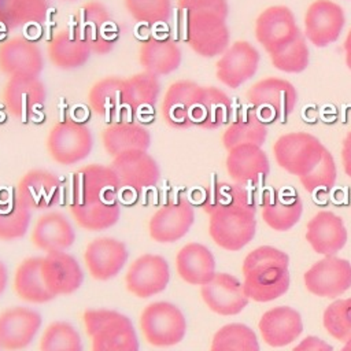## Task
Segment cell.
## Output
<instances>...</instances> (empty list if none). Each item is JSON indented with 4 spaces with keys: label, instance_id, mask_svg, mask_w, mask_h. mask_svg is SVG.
Here are the masks:
<instances>
[{
    "label": "cell",
    "instance_id": "49",
    "mask_svg": "<svg viewBox=\"0 0 351 351\" xmlns=\"http://www.w3.org/2000/svg\"><path fill=\"white\" fill-rule=\"evenodd\" d=\"M336 163L329 152V149H324L322 158L319 163L306 176L299 177L302 185L307 192H329L336 182Z\"/></svg>",
    "mask_w": 351,
    "mask_h": 351
},
{
    "label": "cell",
    "instance_id": "27",
    "mask_svg": "<svg viewBox=\"0 0 351 351\" xmlns=\"http://www.w3.org/2000/svg\"><path fill=\"white\" fill-rule=\"evenodd\" d=\"M199 90L200 85L191 80H178L167 88L162 100V117L169 126L174 129L193 126L192 114Z\"/></svg>",
    "mask_w": 351,
    "mask_h": 351
},
{
    "label": "cell",
    "instance_id": "40",
    "mask_svg": "<svg viewBox=\"0 0 351 351\" xmlns=\"http://www.w3.org/2000/svg\"><path fill=\"white\" fill-rule=\"evenodd\" d=\"M266 137V123L255 112L250 111L226 128L222 134V144L228 151L241 144H254L262 147Z\"/></svg>",
    "mask_w": 351,
    "mask_h": 351
},
{
    "label": "cell",
    "instance_id": "37",
    "mask_svg": "<svg viewBox=\"0 0 351 351\" xmlns=\"http://www.w3.org/2000/svg\"><path fill=\"white\" fill-rule=\"evenodd\" d=\"M89 107L104 119H112L125 104V78L104 77L95 82L88 92Z\"/></svg>",
    "mask_w": 351,
    "mask_h": 351
},
{
    "label": "cell",
    "instance_id": "38",
    "mask_svg": "<svg viewBox=\"0 0 351 351\" xmlns=\"http://www.w3.org/2000/svg\"><path fill=\"white\" fill-rule=\"evenodd\" d=\"M48 14V0H0V26L19 29L38 25Z\"/></svg>",
    "mask_w": 351,
    "mask_h": 351
},
{
    "label": "cell",
    "instance_id": "42",
    "mask_svg": "<svg viewBox=\"0 0 351 351\" xmlns=\"http://www.w3.org/2000/svg\"><path fill=\"white\" fill-rule=\"evenodd\" d=\"M32 211L16 196L0 200V240L12 241L22 239L30 226Z\"/></svg>",
    "mask_w": 351,
    "mask_h": 351
},
{
    "label": "cell",
    "instance_id": "54",
    "mask_svg": "<svg viewBox=\"0 0 351 351\" xmlns=\"http://www.w3.org/2000/svg\"><path fill=\"white\" fill-rule=\"evenodd\" d=\"M7 284H8V269H7L5 263L0 259V296L5 291Z\"/></svg>",
    "mask_w": 351,
    "mask_h": 351
},
{
    "label": "cell",
    "instance_id": "52",
    "mask_svg": "<svg viewBox=\"0 0 351 351\" xmlns=\"http://www.w3.org/2000/svg\"><path fill=\"white\" fill-rule=\"evenodd\" d=\"M341 163L344 173L351 178V130L346 134L341 144Z\"/></svg>",
    "mask_w": 351,
    "mask_h": 351
},
{
    "label": "cell",
    "instance_id": "21",
    "mask_svg": "<svg viewBox=\"0 0 351 351\" xmlns=\"http://www.w3.org/2000/svg\"><path fill=\"white\" fill-rule=\"evenodd\" d=\"M110 166L115 171L121 186L133 191H143L154 186L160 178V167L158 162L148 154V151L143 149L123 152L112 158Z\"/></svg>",
    "mask_w": 351,
    "mask_h": 351
},
{
    "label": "cell",
    "instance_id": "2",
    "mask_svg": "<svg viewBox=\"0 0 351 351\" xmlns=\"http://www.w3.org/2000/svg\"><path fill=\"white\" fill-rule=\"evenodd\" d=\"M90 337V351H138L140 341L132 319L112 308H88L82 314Z\"/></svg>",
    "mask_w": 351,
    "mask_h": 351
},
{
    "label": "cell",
    "instance_id": "10",
    "mask_svg": "<svg viewBox=\"0 0 351 351\" xmlns=\"http://www.w3.org/2000/svg\"><path fill=\"white\" fill-rule=\"evenodd\" d=\"M255 38L270 55H274L292 44L303 33L300 32L292 10L287 5L265 8L255 21Z\"/></svg>",
    "mask_w": 351,
    "mask_h": 351
},
{
    "label": "cell",
    "instance_id": "41",
    "mask_svg": "<svg viewBox=\"0 0 351 351\" xmlns=\"http://www.w3.org/2000/svg\"><path fill=\"white\" fill-rule=\"evenodd\" d=\"M159 78L151 73L141 71L125 78V104L128 110L138 111L152 107L159 97Z\"/></svg>",
    "mask_w": 351,
    "mask_h": 351
},
{
    "label": "cell",
    "instance_id": "25",
    "mask_svg": "<svg viewBox=\"0 0 351 351\" xmlns=\"http://www.w3.org/2000/svg\"><path fill=\"white\" fill-rule=\"evenodd\" d=\"M226 171L237 184H256L270 173V163L266 152L254 144L236 145L228 151Z\"/></svg>",
    "mask_w": 351,
    "mask_h": 351
},
{
    "label": "cell",
    "instance_id": "19",
    "mask_svg": "<svg viewBox=\"0 0 351 351\" xmlns=\"http://www.w3.org/2000/svg\"><path fill=\"white\" fill-rule=\"evenodd\" d=\"M45 97V86L38 77H11L3 90L8 112L23 123L44 107Z\"/></svg>",
    "mask_w": 351,
    "mask_h": 351
},
{
    "label": "cell",
    "instance_id": "31",
    "mask_svg": "<svg viewBox=\"0 0 351 351\" xmlns=\"http://www.w3.org/2000/svg\"><path fill=\"white\" fill-rule=\"evenodd\" d=\"M138 60L144 71L159 77L176 71L182 62V53L171 38L149 37L140 47Z\"/></svg>",
    "mask_w": 351,
    "mask_h": 351
},
{
    "label": "cell",
    "instance_id": "1",
    "mask_svg": "<svg viewBox=\"0 0 351 351\" xmlns=\"http://www.w3.org/2000/svg\"><path fill=\"white\" fill-rule=\"evenodd\" d=\"M289 256L271 245L252 250L243 262L244 292L255 302H270L289 288Z\"/></svg>",
    "mask_w": 351,
    "mask_h": 351
},
{
    "label": "cell",
    "instance_id": "36",
    "mask_svg": "<svg viewBox=\"0 0 351 351\" xmlns=\"http://www.w3.org/2000/svg\"><path fill=\"white\" fill-rule=\"evenodd\" d=\"M41 261L43 256H29L25 258L15 269L14 273V291L19 299L41 304L47 303L55 296L47 289L43 274H41Z\"/></svg>",
    "mask_w": 351,
    "mask_h": 351
},
{
    "label": "cell",
    "instance_id": "57",
    "mask_svg": "<svg viewBox=\"0 0 351 351\" xmlns=\"http://www.w3.org/2000/svg\"><path fill=\"white\" fill-rule=\"evenodd\" d=\"M0 351H1V348H0Z\"/></svg>",
    "mask_w": 351,
    "mask_h": 351
},
{
    "label": "cell",
    "instance_id": "53",
    "mask_svg": "<svg viewBox=\"0 0 351 351\" xmlns=\"http://www.w3.org/2000/svg\"><path fill=\"white\" fill-rule=\"evenodd\" d=\"M344 48V59H346V66L348 67V70H351V29L347 33V37L344 40L343 44Z\"/></svg>",
    "mask_w": 351,
    "mask_h": 351
},
{
    "label": "cell",
    "instance_id": "56",
    "mask_svg": "<svg viewBox=\"0 0 351 351\" xmlns=\"http://www.w3.org/2000/svg\"><path fill=\"white\" fill-rule=\"evenodd\" d=\"M350 303H351V298H350Z\"/></svg>",
    "mask_w": 351,
    "mask_h": 351
},
{
    "label": "cell",
    "instance_id": "15",
    "mask_svg": "<svg viewBox=\"0 0 351 351\" xmlns=\"http://www.w3.org/2000/svg\"><path fill=\"white\" fill-rule=\"evenodd\" d=\"M259 59V52L251 43L245 40L234 41L217 60L215 75L225 86L237 89L255 75Z\"/></svg>",
    "mask_w": 351,
    "mask_h": 351
},
{
    "label": "cell",
    "instance_id": "29",
    "mask_svg": "<svg viewBox=\"0 0 351 351\" xmlns=\"http://www.w3.org/2000/svg\"><path fill=\"white\" fill-rule=\"evenodd\" d=\"M259 330L266 344L284 347L296 340L303 332L300 314L288 306H277L263 313Z\"/></svg>",
    "mask_w": 351,
    "mask_h": 351
},
{
    "label": "cell",
    "instance_id": "30",
    "mask_svg": "<svg viewBox=\"0 0 351 351\" xmlns=\"http://www.w3.org/2000/svg\"><path fill=\"white\" fill-rule=\"evenodd\" d=\"M176 269L181 280L202 287L215 276V258L208 247L192 241L177 252Z\"/></svg>",
    "mask_w": 351,
    "mask_h": 351
},
{
    "label": "cell",
    "instance_id": "44",
    "mask_svg": "<svg viewBox=\"0 0 351 351\" xmlns=\"http://www.w3.org/2000/svg\"><path fill=\"white\" fill-rule=\"evenodd\" d=\"M38 351H84L80 332L67 321H53L43 332Z\"/></svg>",
    "mask_w": 351,
    "mask_h": 351
},
{
    "label": "cell",
    "instance_id": "6",
    "mask_svg": "<svg viewBox=\"0 0 351 351\" xmlns=\"http://www.w3.org/2000/svg\"><path fill=\"white\" fill-rule=\"evenodd\" d=\"M325 145L307 132H291L280 136L273 154L277 165L289 174L303 177L321 160Z\"/></svg>",
    "mask_w": 351,
    "mask_h": 351
},
{
    "label": "cell",
    "instance_id": "11",
    "mask_svg": "<svg viewBox=\"0 0 351 351\" xmlns=\"http://www.w3.org/2000/svg\"><path fill=\"white\" fill-rule=\"evenodd\" d=\"M170 265L158 254H143L137 256L126 270V289L140 298L148 299L163 292L170 282Z\"/></svg>",
    "mask_w": 351,
    "mask_h": 351
},
{
    "label": "cell",
    "instance_id": "12",
    "mask_svg": "<svg viewBox=\"0 0 351 351\" xmlns=\"http://www.w3.org/2000/svg\"><path fill=\"white\" fill-rule=\"evenodd\" d=\"M303 23L306 40L318 48H324L337 41L346 16L340 4L332 0H315L307 7Z\"/></svg>",
    "mask_w": 351,
    "mask_h": 351
},
{
    "label": "cell",
    "instance_id": "8",
    "mask_svg": "<svg viewBox=\"0 0 351 351\" xmlns=\"http://www.w3.org/2000/svg\"><path fill=\"white\" fill-rule=\"evenodd\" d=\"M93 148L90 129L78 121L64 119L52 126L47 137L51 158L63 166H71L89 156Z\"/></svg>",
    "mask_w": 351,
    "mask_h": 351
},
{
    "label": "cell",
    "instance_id": "9",
    "mask_svg": "<svg viewBox=\"0 0 351 351\" xmlns=\"http://www.w3.org/2000/svg\"><path fill=\"white\" fill-rule=\"evenodd\" d=\"M185 40L193 52L203 58L222 55L230 43L226 19L214 12L185 15Z\"/></svg>",
    "mask_w": 351,
    "mask_h": 351
},
{
    "label": "cell",
    "instance_id": "55",
    "mask_svg": "<svg viewBox=\"0 0 351 351\" xmlns=\"http://www.w3.org/2000/svg\"><path fill=\"white\" fill-rule=\"evenodd\" d=\"M340 351H351V337H350V339L346 341L344 347H343Z\"/></svg>",
    "mask_w": 351,
    "mask_h": 351
},
{
    "label": "cell",
    "instance_id": "45",
    "mask_svg": "<svg viewBox=\"0 0 351 351\" xmlns=\"http://www.w3.org/2000/svg\"><path fill=\"white\" fill-rule=\"evenodd\" d=\"M254 203L248 189L243 184H229V182H215L211 185L203 200V210L210 214L217 208L234 206V204H248Z\"/></svg>",
    "mask_w": 351,
    "mask_h": 351
},
{
    "label": "cell",
    "instance_id": "28",
    "mask_svg": "<svg viewBox=\"0 0 351 351\" xmlns=\"http://www.w3.org/2000/svg\"><path fill=\"white\" fill-rule=\"evenodd\" d=\"M306 239L315 252L335 255L347 241V229L341 217L332 211H319L307 222Z\"/></svg>",
    "mask_w": 351,
    "mask_h": 351
},
{
    "label": "cell",
    "instance_id": "24",
    "mask_svg": "<svg viewBox=\"0 0 351 351\" xmlns=\"http://www.w3.org/2000/svg\"><path fill=\"white\" fill-rule=\"evenodd\" d=\"M44 69L41 49L30 40L18 36L0 45V70L11 77H38Z\"/></svg>",
    "mask_w": 351,
    "mask_h": 351
},
{
    "label": "cell",
    "instance_id": "32",
    "mask_svg": "<svg viewBox=\"0 0 351 351\" xmlns=\"http://www.w3.org/2000/svg\"><path fill=\"white\" fill-rule=\"evenodd\" d=\"M232 103L229 96L215 86H200L192 123L203 129H218L230 118Z\"/></svg>",
    "mask_w": 351,
    "mask_h": 351
},
{
    "label": "cell",
    "instance_id": "48",
    "mask_svg": "<svg viewBox=\"0 0 351 351\" xmlns=\"http://www.w3.org/2000/svg\"><path fill=\"white\" fill-rule=\"evenodd\" d=\"M322 322L330 336L340 341H347L351 337L350 299H340L330 303L324 311Z\"/></svg>",
    "mask_w": 351,
    "mask_h": 351
},
{
    "label": "cell",
    "instance_id": "35",
    "mask_svg": "<svg viewBox=\"0 0 351 351\" xmlns=\"http://www.w3.org/2000/svg\"><path fill=\"white\" fill-rule=\"evenodd\" d=\"M303 203L298 193L273 191L262 204V218L274 230L285 232L296 225L302 217Z\"/></svg>",
    "mask_w": 351,
    "mask_h": 351
},
{
    "label": "cell",
    "instance_id": "23",
    "mask_svg": "<svg viewBox=\"0 0 351 351\" xmlns=\"http://www.w3.org/2000/svg\"><path fill=\"white\" fill-rule=\"evenodd\" d=\"M200 295L207 307L219 315H236L248 304L243 282L229 273H215L202 285Z\"/></svg>",
    "mask_w": 351,
    "mask_h": 351
},
{
    "label": "cell",
    "instance_id": "13",
    "mask_svg": "<svg viewBox=\"0 0 351 351\" xmlns=\"http://www.w3.org/2000/svg\"><path fill=\"white\" fill-rule=\"evenodd\" d=\"M247 101L265 115L287 119L298 103L296 88L287 80L278 77H266L255 82L245 93Z\"/></svg>",
    "mask_w": 351,
    "mask_h": 351
},
{
    "label": "cell",
    "instance_id": "26",
    "mask_svg": "<svg viewBox=\"0 0 351 351\" xmlns=\"http://www.w3.org/2000/svg\"><path fill=\"white\" fill-rule=\"evenodd\" d=\"M75 241V230L71 221L60 211H49L43 214L34 223L32 230L33 245L48 252L66 251Z\"/></svg>",
    "mask_w": 351,
    "mask_h": 351
},
{
    "label": "cell",
    "instance_id": "43",
    "mask_svg": "<svg viewBox=\"0 0 351 351\" xmlns=\"http://www.w3.org/2000/svg\"><path fill=\"white\" fill-rule=\"evenodd\" d=\"M210 351H259V343L250 326L233 322L214 333Z\"/></svg>",
    "mask_w": 351,
    "mask_h": 351
},
{
    "label": "cell",
    "instance_id": "39",
    "mask_svg": "<svg viewBox=\"0 0 351 351\" xmlns=\"http://www.w3.org/2000/svg\"><path fill=\"white\" fill-rule=\"evenodd\" d=\"M70 213L80 228L90 232H100L110 229L119 221L121 206L118 202L70 204Z\"/></svg>",
    "mask_w": 351,
    "mask_h": 351
},
{
    "label": "cell",
    "instance_id": "18",
    "mask_svg": "<svg viewBox=\"0 0 351 351\" xmlns=\"http://www.w3.org/2000/svg\"><path fill=\"white\" fill-rule=\"evenodd\" d=\"M193 222L195 208L182 199L158 208L148 221V233L156 243H176L189 232Z\"/></svg>",
    "mask_w": 351,
    "mask_h": 351
},
{
    "label": "cell",
    "instance_id": "17",
    "mask_svg": "<svg viewBox=\"0 0 351 351\" xmlns=\"http://www.w3.org/2000/svg\"><path fill=\"white\" fill-rule=\"evenodd\" d=\"M129 258L128 247L115 237H96L88 243L84 252L85 266L92 278L107 281L125 267Z\"/></svg>",
    "mask_w": 351,
    "mask_h": 351
},
{
    "label": "cell",
    "instance_id": "51",
    "mask_svg": "<svg viewBox=\"0 0 351 351\" xmlns=\"http://www.w3.org/2000/svg\"><path fill=\"white\" fill-rule=\"evenodd\" d=\"M292 351H333V348L317 336H307Z\"/></svg>",
    "mask_w": 351,
    "mask_h": 351
},
{
    "label": "cell",
    "instance_id": "4",
    "mask_svg": "<svg viewBox=\"0 0 351 351\" xmlns=\"http://www.w3.org/2000/svg\"><path fill=\"white\" fill-rule=\"evenodd\" d=\"M140 329L151 346L173 347L185 337L186 319L178 306L166 300H158L143 308Z\"/></svg>",
    "mask_w": 351,
    "mask_h": 351
},
{
    "label": "cell",
    "instance_id": "3",
    "mask_svg": "<svg viewBox=\"0 0 351 351\" xmlns=\"http://www.w3.org/2000/svg\"><path fill=\"white\" fill-rule=\"evenodd\" d=\"M255 203L221 207L210 213L208 233L223 250L239 251L255 236Z\"/></svg>",
    "mask_w": 351,
    "mask_h": 351
},
{
    "label": "cell",
    "instance_id": "16",
    "mask_svg": "<svg viewBox=\"0 0 351 351\" xmlns=\"http://www.w3.org/2000/svg\"><path fill=\"white\" fill-rule=\"evenodd\" d=\"M306 288L322 298H337L351 287V263L335 255H326L304 273Z\"/></svg>",
    "mask_w": 351,
    "mask_h": 351
},
{
    "label": "cell",
    "instance_id": "46",
    "mask_svg": "<svg viewBox=\"0 0 351 351\" xmlns=\"http://www.w3.org/2000/svg\"><path fill=\"white\" fill-rule=\"evenodd\" d=\"M270 62L274 69L282 73L296 74L304 71L310 62V51L306 37L302 34L282 51L270 55Z\"/></svg>",
    "mask_w": 351,
    "mask_h": 351
},
{
    "label": "cell",
    "instance_id": "47",
    "mask_svg": "<svg viewBox=\"0 0 351 351\" xmlns=\"http://www.w3.org/2000/svg\"><path fill=\"white\" fill-rule=\"evenodd\" d=\"M128 12L140 23H166L173 12L171 0H123Z\"/></svg>",
    "mask_w": 351,
    "mask_h": 351
},
{
    "label": "cell",
    "instance_id": "14",
    "mask_svg": "<svg viewBox=\"0 0 351 351\" xmlns=\"http://www.w3.org/2000/svg\"><path fill=\"white\" fill-rule=\"evenodd\" d=\"M43 325L41 314L26 306H12L0 313V348L21 351L30 346Z\"/></svg>",
    "mask_w": 351,
    "mask_h": 351
},
{
    "label": "cell",
    "instance_id": "22",
    "mask_svg": "<svg viewBox=\"0 0 351 351\" xmlns=\"http://www.w3.org/2000/svg\"><path fill=\"white\" fill-rule=\"evenodd\" d=\"M60 186V180L55 173L32 169L19 180L15 196L30 211L48 210L59 203Z\"/></svg>",
    "mask_w": 351,
    "mask_h": 351
},
{
    "label": "cell",
    "instance_id": "34",
    "mask_svg": "<svg viewBox=\"0 0 351 351\" xmlns=\"http://www.w3.org/2000/svg\"><path fill=\"white\" fill-rule=\"evenodd\" d=\"M90 55L89 45L73 29H62L52 37L48 45L49 60L60 70L80 69L88 62Z\"/></svg>",
    "mask_w": 351,
    "mask_h": 351
},
{
    "label": "cell",
    "instance_id": "5",
    "mask_svg": "<svg viewBox=\"0 0 351 351\" xmlns=\"http://www.w3.org/2000/svg\"><path fill=\"white\" fill-rule=\"evenodd\" d=\"M71 29L96 55L111 52L119 38L118 25L111 18L107 7L96 0L78 8Z\"/></svg>",
    "mask_w": 351,
    "mask_h": 351
},
{
    "label": "cell",
    "instance_id": "7",
    "mask_svg": "<svg viewBox=\"0 0 351 351\" xmlns=\"http://www.w3.org/2000/svg\"><path fill=\"white\" fill-rule=\"evenodd\" d=\"M121 182L111 166L86 165L73 173L71 204L118 202Z\"/></svg>",
    "mask_w": 351,
    "mask_h": 351
},
{
    "label": "cell",
    "instance_id": "33",
    "mask_svg": "<svg viewBox=\"0 0 351 351\" xmlns=\"http://www.w3.org/2000/svg\"><path fill=\"white\" fill-rule=\"evenodd\" d=\"M101 143L112 158L134 149L148 151L151 134L147 128L136 122L119 121L108 125L101 133Z\"/></svg>",
    "mask_w": 351,
    "mask_h": 351
},
{
    "label": "cell",
    "instance_id": "50",
    "mask_svg": "<svg viewBox=\"0 0 351 351\" xmlns=\"http://www.w3.org/2000/svg\"><path fill=\"white\" fill-rule=\"evenodd\" d=\"M177 5L185 15L195 12H214L226 19L229 14L228 0H177Z\"/></svg>",
    "mask_w": 351,
    "mask_h": 351
},
{
    "label": "cell",
    "instance_id": "20",
    "mask_svg": "<svg viewBox=\"0 0 351 351\" xmlns=\"http://www.w3.org/2000/svg\"><path fill=\"white\" fill-rule=\"evenodd\" d=\"M41 274L47 289L55 298L75 292L84 282L80 262L66 251L45 254L41 261Z\"/></svg>",
    "mask_w": 351,
    "mask_h": 351
}]
</instances>
